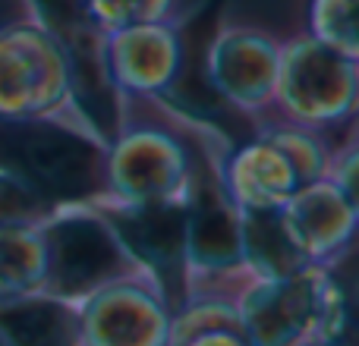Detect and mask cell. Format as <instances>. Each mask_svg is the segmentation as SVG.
Segmentation results:
<instances>
[{
	"instance_id": "obj_1",
	"label": "cell",
	"mask_w": 359,
	"mask_h": 346,
	"mask_svg": "<svg viewBox=\"0 0 359 346\" xmlns=\"http://www.w3.org/2000/svg\"><path fill=\"white\" fill-rule=\"evenodd\" d=\"M0 173L50 208L107 195V142L76 117H0Z\"/></svg>"
},
{
	"instance_id": "obj_2",
	"label": "cell",
	"mask_w": 359,
	"mask_h": 346,
	"mask_svg": "<svg viewBox=\"0 0 359 346\" xmlns=\"http://www.w3.org/2000/svg\"><path fill=\"white\" fill-rule=\"evenodd\" d=\"M44 293L67 303H86L92 293L117 280L145 277L123 249L111 223L92 205L57 208L41 223Z\"/></svg>"
},
{
	"instance_id": "obj_3",
	"label": "cell",
	"mask_w": 359,
	"mask_h": 346,
	"mask_svg": "<svg viewBox=\"0 0 359 346\" xmlns=\"http://www.w3.org/2000/svg\"><path fill=\"white\" fill-rule=\"evenodd\" d=\"M35 25H41L69 63L73 113L111 145L123 130V104L104 60V35L88 19L86 0H29Z\"/></svg>"
},
{
	"instance_id": "obj_4",
	"label": "cell",
	"mask_w": 359,
	"mask_h": 346,
	"mask_svg": "<svg viewBox=\"0 0 359 346\" xmlns=\"http://www.w3.org/2000/svg\"><path fill=\"white\" fill-rule=\"evenodd\" d=\"M359 60L312 35L280 44L274 104L299 126H334L353 117Z\"/></svg>"
},
{
	"instance_id": "obj_5",
	"label": "cell",
	"mask_w": 359,
	"mask_h": 346,
	"mask_svg": "<svg viewBox=\"0 0 359 346\" xmlns=\"http://www.w3.org/2000/svg\"><path fill=\"white\" fill-rule=\"evenodd\" d=\"M117 233L123 249L133 255L142 274L151 280L168 309L186 305V195L168 202L130 205L117 198H98L92 205Z\"/></svg>"
},
{
	"instance_id": "obj_6",
	"label": "cell",
	"mask_w": 359,
	"mask_h": 346,
	"mask_svg": "<svg viewBox=\"0 0 359 346\" xmlns=\"http://www.w3.org/2000/svg\"><path fill=\"white\" fill-rule=\"evenodd\" d=\"M63 113L76 117L60 44L35 22L0 25V117Z\"/></svg>"
},
{
	"instance_id": "obj_7",
	"label": "cell",
	"mask_w": 359,
	"mask_h": 346,
	"mask_svg": "<svg viewBox=\"0 0 359 346\" xmlns=\"http://www.w3.org/2000/svg\"><path fill=\"white\" fill-rule=\"evenodd\" d=\"M189 161L177 136L158 126H133L107 145V198L130 205L168 202L189 192Z\"/></svg>"
},
{
	"instance_id": "obj_8",
	"label": "cell",
	"mask_w": 359,
	"mask_h": 346,
	"mask_svg": "<svg viewBox=\"0 0 359 346\" xmlns=\"http://www.w3.org/2000/svg\"><path fill=\"white\" fill-rule=\"evenodd\" d=\"M328 277L322 265H309L290 277L255 280L233 305L246 340L252 346H293L306 334L316 337Z\"/></svg>"
},
{
	"instance_id": "obj_9",
	"label": "cell",
	"mask_w": 359,
	"mask_h": 346,
	"mask_svg": "<svg viewBox=\"0 0 359 346\" xmlns=\"http://www.w3.org/2000/svg\"><path fill=\"white\" fill-rule=\"evenodd\" d=\"M280 44L255 29H224L205 48V79L233 111H265L274 101Z\"/></svg>"
},
{
	"instance_id": "obj_10",
	"label": "cell",
	"mask_w": 359,
	"mask_h": 346,
	"mask_svg": "<svg viewBox=\"0 0 359 346\" xmlns=\"http://www.w3.org/2000/svg\"><path fill=\"white\" fill-rule=\"evenodd\" d=\"M82 337L92 346H161L168 340V305L142 277L117 280L79 303Z\"/></svg>"
},
{
	"instance_id": "obj_11",
	"label": "cell",
	"mask_w": 359,
	"mask_h": 346,
	"mask_svg": "<svg viewBox=\"0 0 359 346\" xmlns=\"http://www.w3.org/2000/svg\"><path fill=\"white\" fill-rule=\"evenodd\" d=\"M180 50V25L170 19L130 25L123 32L104 35L107 73L120 95L161 98L177 79Z\"/></svg>"
},
{
	"instance_id": "obj_12",
	"label": "cell",
	"mask_w": 359,
	"mask_h": 346,
	"mask_svg": "<svg viewBox=\"0 0 359 346\" xmlns=\"http://www.w3.org/2000/svg\"><path fill=\"white\" fill-rule=\"evenodd\" d=\"M186 258L192 271H233L243 268L240 208L215 177L189 179L186 192Z\"/></svg>"
},
{
	"instance_id": "obj_13",
	"label": "cell",
	"mask_w": 359,
	"mask_h": 346,
	"mask_svg": "<svg viewBox=\"0 0 359 346\" xmlns=\"http://www.w3.org/2000/svg\"><path fill=\"white\" fill-rule=\"evenodd\" d=\"M284 221L312 265H325L350 246L356 230V198L331 179L299 186L284 208Z\"/></svg>"
},
{
	"instance_id": "obj_14",
	"label": "cell",
	"mask_w": 359,
	"mask_h": 346,
	"mask_svg": "<svg viewBox=\"0 0 359 346\" xmlns=\"http://www.w3.org/2000/svg\"><path fill=\"white\" fill-rule=\"evenodd\" d=\"M221 183L227 189L230 202L246 211L284 208L287 198L299 189V179L290 161L284 158V151L262 136L255 142L230 151Z\"/></svg>"
},
{
	"instance_id": "obj_15",
	"label": "cell",
	"mask_w": 359,
	"mask_h": 346,
	"mask_svg": "<svg viewBox=\"0 0 359 346\" xmlns=\"http://www.w3.org/2000/svg\"><path fill=\"white\" fill-rule=\"evenodd\" d=\"M79 305L50 293L0 296V346H79Z\"/></svg>"
},
{
	"instance_id": "obj_16",
	"label": "cell",
	"mask_w": 359,
	"mask_h": 346,
	"mask_svg": "<svg viewBox=\"0 0 359 346\" xmlns=\"http://www.w3.org/2000/svg\"><path fill=\"white\" fill-rule=\"evenodd\" d=\"M240 252L243 268H249L255 280H280L312 265L297 236L290 233L280 208H240Z\"/></svg>"
},
{
	"instance_id": "obj_17",
	"label": "cell",
	"mask_w": 359,
	"mask_h": 346,
	"mask_svg": "<svg viewBox=\"0 0 359 346\" xmlns=\"http://www.w3.org/2000/svg\"><path fill=\"white\" fill-rule=\"evenodd\" d=\"M44 290L41 227H0V296Z\"/></svg>"
},
{
	"instance_id": "obj_18",
	"label": "cell",
	"mask_w": 359,
	"mask_h": 346,
	"mask_svg": "<svg viewBox=\"0 0 359 346\" xmlns=\"http://www.w3.org/2000/svg\"><path fill=\"white\" fill-rule=\"evenodd\" d=\"M262 139H268L271 145H278L284 151V158L290 161L293 173H297L299 186H309L316 179H325L328 173V151H325L322 139L312 132V126L287 123V126H271L262 132Z\"/></svg>"
},
{
	"instance_id": "obj_19",
	"label": "cell",
	"mask_w": 359,
	"mask_h": 346,
	"mask_svg": "<svg viewBox=\"0 0 359 346\" xmlns=\"http://www.w3.org/2000/svg\"><path fill=\"white\" fill-rule=\"evenodd\" d=\"M356 4L359 0H312L309 4V35L328 48L359 60L356 38Z\"/></svg>"
},
{
	"instance_id": "obj_20",
	"label": "cell",
	"mask_w": 359,
	"mask_h": 346,
	"mask_svg": "<svg viewBox=\"0 0 359 346\" xmlns=\"http://www.w3.org/2000/svg\"><path fill=\"white\" fill-rule=\"evenodd\" d=\"M86 10L101 35H114L130 25L164 22L174 10V0H86Z\"/></svg>"
},
{
	"instance_id": "obj_21",
	"label": "cell",
	"mask_w": 359,
	"mask_h": 346,
	"mask_svg": "<svg viewBox=\"0 0 359 346\" xmlns=\"http://www.w3.org/2000/svg\"><path fill=\"white\" fill-rule=\"evenodd\" d=\"M54 211L19 179L0 173V227H41Z\"/></svg>"
},
{
	"instance_id": "obj_22",
	"label": "cell",
	"mask_w": 359,
	"mask_h": 346,
	"mask_svg": "<svg viewBox=\"0 0 359 346\" xmlns=\"http://www.w3.org/2000/svg\"><path fill=\"white\" fill-rule=\"evenodd\" d=\"M177 346H252L243 334L240 321H227V324H215V328H205L198 334L186 337Z\"/></svg>"
},
{
	"instance_id": "obj_23",
	"label": "cell",
	"mask_w": 359,
	"mask_h": 346,
	"mask_svg": "<svg viewBox=\"0 0 359 346\" xmlns=\"http://www.w3.org/2000/svg\"><path fill=\"white\" fill-rule=\"evenodd\" d=\"M318 346H334V343H318Z\"/></svg>"
}]
</instances>
